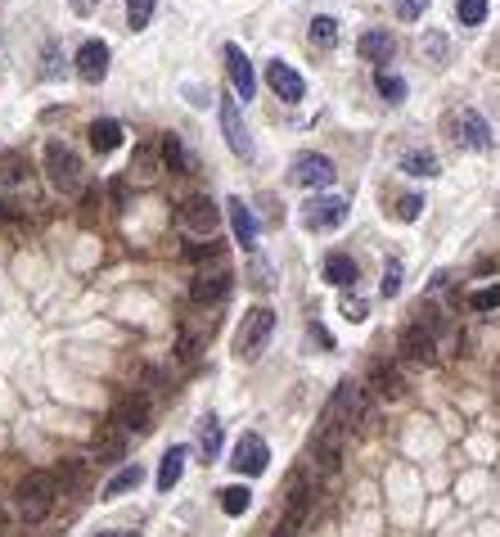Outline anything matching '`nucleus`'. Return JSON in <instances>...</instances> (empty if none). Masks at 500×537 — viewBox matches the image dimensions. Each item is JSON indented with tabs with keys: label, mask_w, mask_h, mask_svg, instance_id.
<instances>
[{
	"label": "nucleus",
	"mask_w": 500,
	"mask_h": 537,
	"mask_svg": "<svg viewBox=\"0 0 500 537\" xmlns=\"http://www.w3.org/2000/svg\"><path fill=\"white\" fill-rule=\"evenodd\" d=\"M226 69H230V77H235L239 100H253V95H257V77H253V63H248V54H244L235 41L226 45Z\"/></svg>",
	"instance_id": "obj_15"
},
{
	"label": "nucleus",
	"mask_w": 500,
	"mask_h": 537,
	"mask_svg": "<svg viewBox=\"0 0 500 537\" xmlns=\"http://www.w3.org/2000/svg\"><path fill=\"white\" fill-rule=\"evenodd\" d=\"M239 475H248V479H257V475H266V465H270V447L262 443V434H244L239 443H235V460H230Z\"/></svg>",
	"instance_id": "obj_5"
},
{
	"label": "nucleus",
	"mask_w": 500,
	"mask_h": 537,
	"mask_svg": "<svg viewBox=\"0 0 500 537\" xmlns=\"http://www.w3.org/2000/svg\"><path fill=\"white\" fill-rule=\"evenodd\" d=\"M294 181L311 185V190H325V185H334V163L325 154H298L294 159Z\"/></svg>",
	"instance_id": "obj_8"
},
{
	"label": "nucleus",
	"mask_w": 500,
	"mask_h": 537,
	"mask_svg": "<svg viewBox=\"0 0 500 537\" xmlns=\"http://www.w3.org/2000/svg\"><path fill=\"white\" fill-rule=\"evenodd\" d=\"M140 484H145V469H140V465H126V469H117V475L104 484V497L113 501V497H122V492H131V488H140Z\"/></svg>",
	"instance_id": "obj_24"
},
{
	"label": "nucleus",
	"mask_w": 500,
	"mask_h": 537,
	"mask_svg": "<svg viewBox=\"0 0 500 537\" xmlns=\"http://www.w3.org/2000/svg\"><path fill=\"white\" fill-rule=\"evenodd\" d=\"M54 479H59V488H77V484L86 479V469H82L77 460H63V465H59V475H54Z\"/></svg>",
	"instance_id": "obj_36"
},
{
	"label": "nucleus",
	"mask_w": 500,
	"mask_h": 537,
	"mask_svg": "<svg viewBox=\"0 0 500 537\" xmlns=\"http://www.w3.org/2000/svg\"><path fill=\"white\" fill-rule=\"evenodd\" d=\"M356 50H361V59H366V63H388V59H392V50H397V41H392L388 32L370 28L361 41H356Z\"/></svg>",
	"instance_id": "obj_18"
},
{
	"label": "nucleus",
	"mask_w": 500,
	"mask_h": 537,
	"mask_svg": "<svg viewBox=\"0 0 500 537\" xmlns=\"http://www.w3.org/2000/svg\"><path fill=\"white\" fill-rule=\"evenodd\" d=\"M487 10H491V0H460V5H456V14H460L464 28H478L487 19Z\"/></svg>",
	"instance_id": "obj_29"
},
{
	"label": "nucleus",
	"mask_w": 500,
	"mask_h": 537,
	"mask_svg": "<svg viewBox=\"0 0 500 537\" xmlns=\"http://www.w3.org/2000/svg\"><path fill=\"white\" fill-rule=\"evenodd\" d=\"M266 82H270V91H275L279 100H289V104H298V100L307 95V82L289 69V63H279V59L266 63Z\"/></svg>",
	"instance_id": "obj_9"
},
{
	"label": "nucleus",
	"mask_w": 500,
	"mask_h": 537,
	"mask_svg": "<svg viewBox=\"0 0 500 537\" xmlns=\"http://www.w3.org/2000/svg\"><path fill=\"white\" fill-rule=\"evenodd\" d=\"M347 222V199L343 194H316L302 204V226L307 231H338Z\"/></svg>",
	"instance_id": "obj_3"
},
{
	"label": "nucleus",
	"mask_w": 500,
	"mask_h": 537,
	"mask_svg": "<svg viewBox=\"0 0 500 537\" xmlns=\"http://www.w3.org/2000/svg\"><path fill=\"white\" fill-rule=\"evenodd\" d=\"M226 217H230V226H235V244H239V248H253V244H257V222H253V213H248L244 199H226Z\"/></svg>",
	"instance_id": "obj_16"
},
{
	"label": "nucleus",
	"mask_w": 500,
	"mask_h": 537,
	"mask_svg": "<svg viewBox=\"0 0 500 537\" xmlns=\"http://www.w3.org/2000/svg\"><path fill=\"white\" fill-rule=\"evenodd\" d=\"M163 159H167V172H185V150L176 136H163Z\"/></svg>",
	"instance_id": "obj_34"
},
{
	"label": "nucleus",
	"mask_w": 500,
	"mask_h": 537,
	"mask_svg": "<svg viewBox=\"0 0 500 537\" xmlns=\"http://www.w3.org/2000/svg\"><path fill=\"white\" fill-rule=\"evenodd\" d=\"M122 452H126V434L117 429V420L100 425V434H95V456H100V460H117Z\"/></svg>",
	"instance_id": "obj_21"
},
{
	"label": "nucleus",
	"mask_w": 500,
	"mask_h": 537,
	"mask_svg": "<svg viewBox=\"0 0 500 537\" xmlns=\"http://www.w3.org/2000/svg\"><path fill=\"white\" fill-rule=\"evenodd\" d=\"M122 136H126V131H122L117 118H95V122H91V145H95V154H113V150L122 145Z\"/></svg>",
	"instance_id": "obj_17"
},
{
	"label": "nucleus",
	"mask_w": 500,
	"mask_h": 537,
	"mask_svg": "<svg viewBox=\"0 0 500 537\" xmlns=\"http://www.w3.org/2000/svg\"><path fill=\"white\" fill-rule=\"evenodd\" d=\"M419 208H423V199H419V194H406V199H397L392 217H397V222H415V217H419Z\"/></svg>",
	"instance_id": "obj_37"
},
{
	"label": "nucleus",
	"mask_w": 500,
	"mask_h": 537,
	"mask_svg": "<svg viewBox=\"0 0 500 537\" xmlns=\"http://www.w3.org/2000/svg\"><path fill=\"white\" fill-rule=\"evenodd\" d=\"M95 537H135V533H117V528H104V533H95Z\"/></svg>",
	"instance_id": "obj_42"
},
{
	"label": "nucleus",
	"mask_w": 500,
	"mask_h": 537,
	"mask_svg": "<svg viewBox=\"0 0 500 537\" xmlns=\"http://www.w3.org/2000/svg\"><path fill=\"white\" fill-rule=\"evenodd\" d=\"M370 384H375V388H379V397H388V402L406 393V384H401V375H397V366H388V362H379V366L370 370Z\"/></svg>",
	"instance_id": "obj_23"
},
{
	"label": "nucleus",
	"mask_w": 500,
	"mask_h": 537,
	"mask_svg": "<svg viewBox=\"0 0 500 537\" xmlns=\"http://www.w3.org/2000/svg\"><path fill=\"white\" fill-rule=\"evenodd\" d=\"M401 172H415V176H438V159L428 150H410L401 154Z\"/></svg>",
	"instance_id": "obj_25"
},
{
	"label": "nucleus",
	"mask_w": 500,
	"mask_h": 537,
	"mask_svg": "<svg viewBox=\"0 0 500 537\" xmlns=\"http://www.w3.org/2000/svg\"><path fill=\"white\" fill-rule=\"evenodd\" d=\"M222 131H226V141H230V150L239 159H253V136H248V126H244L235 100H222Z\"/></svg>",
	"instance_id": "obj_12"
},
{
	"label": "nucleus",
	"mask_w": 500,
	"mask_h": 537,
	"mask_svg": "<svg viewBox=\"0 0 500 537\" xmlns=\"http://www.w3.org/2000/svg\"><path fill=\"white\" fill-rule=\"evenodd\" d=\"M379 95L392 100V104H401V100H406V77H397V73H379Z\"/></svg>",
	"instance_id": "obj_32"
},
{
	"label": "nucleus",
	"mask_w": 500,
	"mask_h": 537,
	"mask_svg": "<svg viewBox=\"0 0 500 537\" xmlns=\"http://www.w3.org/2000/svg\"><path fill=\"white\" fill-rule=\"evenodd\" d=\"M356 276H361V272H356V262H351L347 253H329V257H325V281H329V285L351 289V285H356Z\"/></svg>",
	"instance_id": "obj_20"
},
{
	"label": "nucleus",
	"mask_w": 500,
	"mask_h": 537,
	"mask_svg": "<svg viewBox=\"0 0 500 537\" xmlns=\"http://www.w3.org/2000/svg\"><path fill=\"white\" fill-rule=\"evenodd\" d=\"M451 126H456V141L464 150H491V122L478 109H460Z\"/></svg>",
	"instance_id": "obj_6"
},
{
	"label": "nucleus",
	"mask_w": 500,
	"mask_h": 537,
	"mask_svg": "<svg viewBox=\"0 0 500 537\" xmlns=\"http://www.w3.org/2000/svg\"><path fill=\"white\" fill-rule=\"evenodd\" d=\"M113 420L126 425L131 434H145V429H149V397H145V393H126L117 407H113Z\"/></svg>",
	"instance_id": "obj_14"
},
{
	"label": "nucleus",
	"mask_w": 500,
	"mask_h": 537,
	"mask_svg": "<svg viewBox=\"0 0 500 537\" xmlns=\"http://www.w3.org/2000/svg\"><path fill=\"white\" fill-rule=\"evenodd\" d=\"M397 294H401V262L388 257V266H383V298H397Z\"/></svg>",
	"instance_id": "obj_35"
},
{
	"label": "nucleus",
	"mask_w": 500,
	"mask_h": 537,
	"mask_svg": "<svg viewBox=\"0 0 500 537\" xmlns=\"http://www.w3.org/2000/svg\"><path fill=\"white\" fill-rule=\"evenodd\" d=\"M185 447H167L163 452V460H158V479H154V488L158 492H172L176 488V479H181V469H185Z\"/></svg>",
	"instance_id": "obj_19"
},
{
	"label": "nucleus",
	"mask_w": 500,
	"mask_h": 537,
	"mask_svg": "<svg viewBox=\"0 0 500 537\" xmlns=\"http://www.w3.org/2000/svg\"><path fill=\"white\" fill-rule=\"evenodd\" d=\"M198 452H203V460H217L222 456V420L212 416V411L198 420Z\"/></svg>",
	"instance_id": "obj_22"
},
{
	"label": "nucleus",
	"mask_w": 500,
	"mask_h": 537,
	"mask_svg": "<svg viewBox=\"0 0 500 537\" xmlns=\"http://www.w3.org/2000/svg\"><path fill=\"white\" fill-rule=\"evenodd\" d=\"M154 10H158V0H126V23H131V32H145L149 19H154Z\"/></svg>",
	"instance_id": "obj_26"
},
{
	"label": "nucleus",
	"mask_w": 500,
	"mask_h": 537,
	"mask_svg": "<svg viewBox=\"0 0 500 537\" xmlns=\"http://www.w3.org/2000/svg\"><path fill=\"white\" fill-rule=\"evenodd\" d=\"M181 222L190 231H198V235H212V231L222 226V208L212 204L207 194H194V199H185V204H181Z\"/></svg>",
	"instance_id": "obj_7"
},
{
	"label": "nucleus",
	"mask_w": 500,
	"mask_h": 537,
	"mask_svg": "<svg viewBox=\"0 0 500 537\" xmlns=\"http://www.w3.org/2000/svg\"><path fill=\"white\" fill-rule=\"evenodd\" d=\"M217 497H222V510H226V515H244V510H248V497H253V492H248L244 484H235V488H222Z\"/></svg>",
	"instance_id": "obj_28"
},
{
	"label": "nucleus",
	"mask_w": 500,
	"mask_h": 537,
	"mask_svg": "<svg viewBox=\"0 0 500 537\" xmlns=\"http://www.w3.org/2000/svg\"><path fill=\"white\" fill-rule=\"evenodd\" d=\"M45 176H50V185L63 190V194H77V190L86 185V167H82V159L68 150L63 141H50V145H45Z\"/></svg>",
	"instance_id": "obj_2"
},
{
	"label": "nucleus",
	"mask_w": 500,
	"mask_h": 537,
	"mask_svg": "<svg viewBox=\"0 0 500 537\" xmlns=\"http://www.w3.org/2000/svg\"><path fill=\"white\" fill-rule=\"evenodd\" d=\"M77 77L91 82V86L109 77V45L104 41H82V50H77Z\"/></svg>",
	"instance_id": "obj_10"
},
{
	"label": "nucleus",
	"mask_w": 500,
	"mask_h": 537,
	"mask_svg": "<svg viewBox=\"0 0 500 537\" xmlns=\"http://www.w3.org/2000/svg\"><path fill=\"white\" fill-rule=\"evenodd\" d=\"M311 41H316V45H329V41H338V19H329V14L311 19Z\"/></svg>",
	"instance_id": "obj_31"
},
{
	"label": "nucleus",
	"mask_w": 500,
	"mask_h": 537,
	"mask_svg": "<svg viewBox=\"0 0 500 537\" xmlns=\"http://www.w3.org/2000/svg\"><path fill=\"white\" fill-rule=\"evenodd\" d=\"M226 248L222 244H185V257L190 262H212V257H222Z\"/></svg>",
	"instance_id": "obj_38"
},
{
	"label": "nucleus",
	"mask_w": 500,
	"mask_h": 537,
	"mask_svg": "<svg viewBox=\"0 0 500 537\" xmlns=\"http://www.w3.org/2000/svg\"><path fill=\"white\" fill-rule=\"evenodd\" d=\"M203 344H207V334H203V330H194V334H190V330H181V339H176V357H181V362H198V357H203Z\"/></svg>",
	"instance_id": "obj_27"
},
{
	"label": "nucleus",
	"mask_w": 500,
	"mask_h": 537,
	"mask_svg": "<svg viewBox=\"0 0 500 537\" xmlns=\"http://www.w3.org/2000/svg\"><path fill=\"white\" fill-rule=\"evenodd\" d=\"M95 5H100V0H73V10H82V14H86V10H95Z\"/></svg>",
	"instance_id": "obj_41"
},
{
	"label": "nucleus",
	"mask_w": 500,
	"mask_h": 537,
	"mask_svg": "<svg viewBox=\"0 0 500 537\" xmlns=\"http://www.w3.org/2000/svg\"><path fill=\"white\" fill-rule=\"evenodd\" d=\"M230 285H235V276H230V272H207V276H198V281L190 285V303L212 307V303L230 298Z\"/></svg>",
	"instance_id": "obj_11"
},
{
	"label": "nucleus",
	"mask_w": 500,
	"mask_h": 537,
	"mask_svg": "<svg viewBox=\"0 0 500 537\" xmlns=\"http://www.w3.org/2000/svg\"><path fill=\"white\" fill-rule=\"evenodd\" d=\"M343 316L347 321H366V303L361 298H343Z\"/></svg>",
	"instance_id": "obj_40"
},
{
	"label": "nucleus",
	"mask_w": 500,
	"mask_h": 537,
	"mask_svg": "<svg viewBox=\"0 0 500 537\" xmlns=\"http://www.w3.org/2000/svg\"><path fill=\"white\" fill-rule=\"evenodd\" d=\"M54 497H59V479L50 475V469H32V475H23V484H19V515L28 524H41L54 510Z\"/></svg>",
	"instance_id": "obj_1"
},
{
	"label": "nucleus",
	"mask_w": 500,
	"mask_h": 537,
	"mask_svg": "<svg viewBox=\"0 0 500 537\" xmlns=\"http://www.w3.org/2000/svg\"><path fill=\"white\" fill-rule=\"evenodd\" d=\"M401 353L410 357V362H438V339H433V330L428 325H406L401 330Z\"/></svg>",
	"instance_id": "obj_13"
},
{
	"label": "nucleus",
	"mask_w": 500,
	"mask_h": 537,
	"mask_svg": "<svg viewBox=\"0 0 500 537\" xmlns=\"http://www.w3.org/2000/svg\"><path fill=\"white\" fill-rule=\"evenodd\" d=\"M423 54L428 59H451V37L447 32H428L423 37Z\"/></svg>",
	"instance_id": "obj_33"
},
{
	"label": "nucleus",
	"mask_w": 500,
	"mask_h": 537,
	"mask_svg": "<svg viewBox=\"0 0 500 537\" xmlns=\"http://www.w3.org/2000/svg\"><path fill=\"white\" fill-rule=\"evenodd\" d=\"M469 307L473 312H500V285H482L469 294Z\"/></svg>",
	"instance_id": "obj_30"
},
{
	"label": "nucleus",
	"mask_w": 500,
	"mask_h": 537,
	"mask_svg": "<svg viewBox=\"0 0 500 537\" xmlns=\"http://www.w3.org/2000/svg\"><path fill=\"white\" fill-rule=\"evenodd\" d=\"M270 334H275V312L270 307H253L244 316V330H239V339H235V353L239 357H257L266 344H270Z\"/></svg>",
	"instance_id": "obj_4"
},
{
	"label": "nucleus",
	"mask_w": 500,
	"mask_h": 537,
	"mask_svg": "<svg viewBox=\"0 0 500 537\" xmlns=\"http://www.w3.org/2000/svg\"><path fill=\"white\" fill-rule=\"evenodd\" d=\"M0 519H5V506H0Z\"/></svg>",
	"instance_id": "obj_43"
},
{
	"label": "nucleus",
	"mask_w": 500,
	"mask_h": 537,
	"mask_svg": "<svg viewBox=\"0 0 500 537\" xmlns=\"http://www.w3.org/2000/svg\"><path fill=\"white\" fill-rule=\"evenodd\" d=\"M423 10H428V0H397V14H401L406 23L423 19Z\"/></svg>",
	"instance_id": "obj_39"
}]
</instances>
